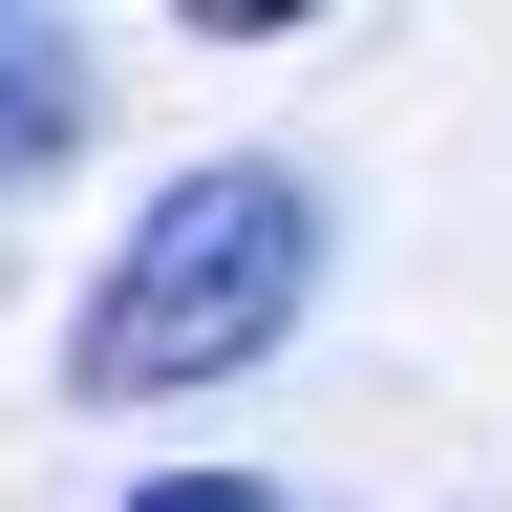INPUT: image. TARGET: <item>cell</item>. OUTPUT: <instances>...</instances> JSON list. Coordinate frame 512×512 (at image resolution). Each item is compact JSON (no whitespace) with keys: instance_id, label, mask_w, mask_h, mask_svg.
Segmentation results:
<instances>
[{"instance_id":"obj_1","label":"cell","mask_w":512,"mask_h":512,"mask_svg":"<svg viewBox=\"0 0 512 512\" xmlns=\"http://www.w3.org/2000/svg\"><path fill=\"white\" fill-rule=\"evenodd\" d=\"M320 299V192L278 150H214L171 171L150 214H128V256L86 278V320H64V406H171V384H235L278 363Z\"/></svg>"},{"instance_id":"obj_2","label":"cell","mask_w":512,"mask_h":512,"mask_svg":"<svg viewBox=\"0 0 512 512\" xmlns=\"http://www.w3.org/2000/svg\"><path fill=\"white\" fill-rule=\"evenodd\" d=\"M86 128H107V64H86V22H0V192H43Z\"/></svg>"},{"instance_id":"obj_3","label":"cell","mask_w":512,"mask_h":512,"mask_svg":"<svg viewBox=\"0 0 512 512\" xmlns=\"http://www.w3.org/2000/svg\"><path fill=\"white\" fill-rule=\"evenodd\" d=\"M128 512H299V491H278V470H150Z\"/></svg>"}]
</instances>
